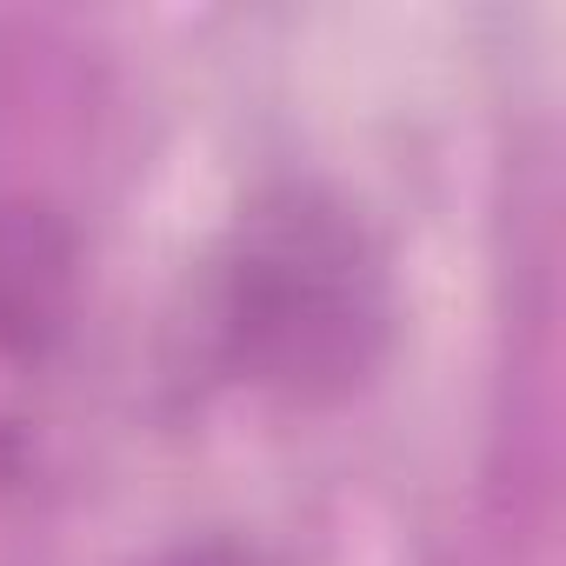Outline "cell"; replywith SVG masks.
Returning <instances> with one entry per match:
<instances>
[{"mask_svg": "<svg viewBox=\"0 0 566 566\" xmlns=\"http://www.w3.org/2000/svg\"><path fill=\"white\" fill-rule=\"evenodd\" d=\"M147 566H260V553H253L247 539L207 533V539H180V546H167V553L147 559Z\"/></svg>", "mask_w": 566, "mask_h": 566, "instance_id": "cell-3", "label": "cell"}, {"mask_svg": "<svg viewBox=\"0 0 566 566\" xmlns=\"http://www.w3.org/2000/svg\"><path fill=\"white\" fill-rule=\"evenodd\" d=\"M207 340L220 374L287 407L360 394L394 340V273L374 227L321 180L253 193L213 260Z\"/></svg>", "mask_w": 566, "mask_h": 566, "instance_id": "cell-1", "label": "cell"}, {"mask_svg": "<svg viewBox=\"0 0 566 566\" xmlns=\"http://www.w3.org/2000/svg\"><path fill=\"white\" fill-rule=\"evenodd\" d=\"M74 327V233L48 207H0V473L28 453V394Z\"/></svg>", "mask_w": 566, "mask_h": 566, "instance_id": "cell-2", "label": "cell"}]
</instances>
